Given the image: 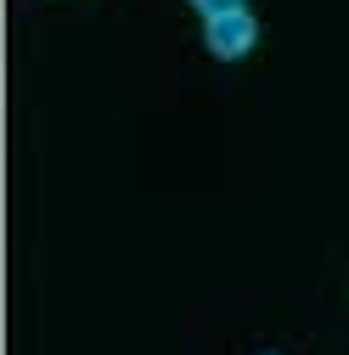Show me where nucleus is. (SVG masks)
I'll return each instance as SVG.
<instances>
[{
	"instance_id": "1",
	"label": "nucleus",
	"mask_w": 349,
	"mask_h": 355,
	"mask_svg": "<svg viewBox=\"0 0 349 355\" xmlns=\"http://www.w3.org/2000/svg\"><path fill=\"white\" fill-rule=\"evenodd\" d=\"M253 40H259V23H253V12H248V6L220 12V17H203V46L220 57V62L248 57V51H253Z\"/></svg>"
},
{
	"instance_id": "2",
	"label": "nucleus",
	"mask_w": 349,
	"mask_h": 355,
	"mask_svg": "<svg viewBox=\"0 0 349 355\" xmlns=\"http://www.w3.org/2000/svg\"><path fill=\"white\" fill-rule=\"evenodd\" d=\"M192 6H197L203 17H220V12H237V6H248V0H192Z\"/></svg>"
}]
</instances>
